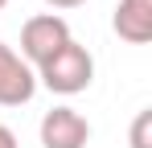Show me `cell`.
<instances>
[{
    "label": "cell",
    "mask_w": 152,
    "mask_h": 148,
    "mask_svg": "<svg viewBox=\"0 0 152 148\" xmlns=\"http://www.w3.org/2000/svg\"><path fill=\"white\" fill-rule=\"evenodd\" d=\"M33 74H37V82H41L45 91H53V95H78V91H86L91 78H95V58H91L86 45H78L74 37H70L66 45L58 49L53 58H45Z\"/></svg>",
    "instance_id": "obj_1"
},
{
    "label": "cell",
    "mask_w": 152,
    "mask_h": 148,
    "mask_svg": "<svg viewBox=\"0 0 152 148\" xmlns=\"http://www.w3.org/2000/svg\"><path fill=\"white\" fill-rule=\"evenodd\" d=\"M66 41H70V25H66V17H58V12H37V17H29L21 25V58H25L33 70L45 58H53Z\"/></svg>",
    "instance_id": "obj_2"
},
{
    "label": "cell",
    "mask_w": 152,
    "mask_h": 148,
    "mask_svg": "<svg viewBox=\"0 0 152 148\" xmlns=\"http://www.w3.org/2000/svg\"><path fill=\"white\" fill-rule=\"evenodd\" d=\"M37 95V74L12 45L0 41V107H25Z\"/></svg>",
    "instance_id": "obj_3"
},
{
    "label": "cell",
    "mask_w": 152,
    "mask_h": 148,
    "mask_svg": "<svg viewBox=\"0 0 152 148\" xmlns=\"http://www.w3.org/2000/svg\"><path fill=\"white\" fill-rule=\"evenodd\" d=\"M91 123L74 107H53L41 115V148H86Z\"/></svg>",
    "instance_id": "obj_4"
},
{
    "label": "cell",
    "mask_w": 152,
    "mask_h": 148,
    "mask_svg": "<svg viewBox=\"0 0 152 148\" xmlns=\"http://www.w3.org/2000/svg\"><path fill=\"white\" fill-rule=\"evenodd\" d=\"M111 29L132 45L152 41V0H119L115 17H111Z\"/></svg>",
    "instance_id": "obj_5"
},
{
    "label": "cell",
    "mask_w": 152,
    "mask_h": 148,
    "mask_svg": "<svg viewBox=\"0 0 152 148\" xmlns=\"http://www.w3.org/2000/svg\"><path fill=\"white\" fill-rule=\"evenodd\" d=\"M132 148H152V111L148 107L132 119Z\"/></svg>",
    "instance_id": "obj_6"
},
{
    "label": "cell",
    "mask_w": 152,
    "mask_h": 148,
    "mask_svg": "<svg viewBox=\"0 0 152 148\" xmlns=\"http://www.w3.org/2000/svg\"><path fill=\"white\" fill-rule=\"evenodd\" d=\"M0 148H17V132L0 123Z\"/></svg>",
    "instance_id": "obj_7"
},
{
    "label": "cell",
    "mask_w": 152,
    "mask_h": 148,
    "mask_svg": "<svg viewBox=\"0 0 152 148\" xmlns=\"http://www.w3.org/2000/svg\"><path fill=\"white\" fill-rule=\"evenodd\" d=\"M50 8H78V4H86V0H45Z\"/></svg>",
    "instance_id": "obj_8"
},
{
    "label": "cell",
    "mask_w": 152,
    "mask_h": 148,
    "mask_svg": "<svg viewBox=\"0 0 152 148\" xmlns=\"http://www.w3.org/2000/svg\"><path fill=\"white\" fill-rule=\"evenodd\" d=\"M4 4H8V0H0V8H4Z\"/></svg>",
    "instance_id": "obj_9"
}]
</instances>
